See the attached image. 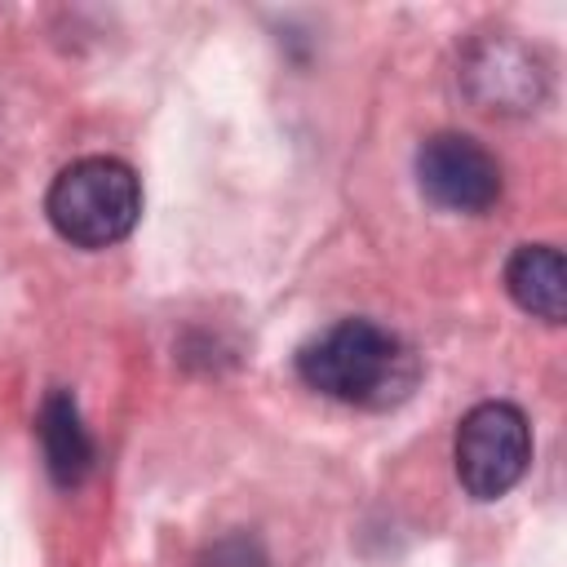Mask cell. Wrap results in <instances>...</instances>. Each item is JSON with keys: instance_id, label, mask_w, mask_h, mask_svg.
Masks as SVG:
<instances>
[{"instance_id": "obj_1", "label": "cell", "mask_w": 567, "mask_h": 567, "mask_svg": "<svg viewBox=\"0 0 567 567\" xmlns=\"http://www.w3.org/2000/svg\"><path fill=\"white\" fill-rule=\"evenodd\" d=\"M297 377L337 403L385 408L416 381L412 350L372 319H341L297 350Z\"/></svg>"}, {"instance_id": "obj_2", "label": "cell", "mask_w": 567, "mask_h": 567, "mask_svg": "<svg viewBox=\"0 0 567 567\" xmlns=\"http://www.w3.org/2000/svg\"><path fill=\"white\" fill-rule=\"evenodd\" d=\"M44 213L66 244L111 248L137 226L142 186L124 159L84 155L53 177V186L44 195Z\"/></svg>"}, {"instance_id": "obj_3", "label": "cell", "mask_w": 567, "mask_h": 567, "mask_svg": "<svg viewBox=\"0 0 567 567\" xmlns=\"http://www.w3.org/2000/svg\"><path fill=\"white\" fill-rule=\"evenodd\" d=\"M532 461V430L514 403H478L456 425V478L470 496H505Z\"/></svg>"}, {"instance_id": "obj_4", "label": "cell", "mask_w": 567, "mask_h": 567, "mask_svg": "<svg viewBox=\"0 0 567 567\" xmlns=\"http://www.w3.org/2000/svg\"><path fill=\"white\" fill-rule=\"evenodd\" d=\"M416 182L447 213H483L501 199V164L465 133H434L416 151Z\"/></svg>"}, {"instance_id": "obj_5", "label": "cell", "mask_w": 567, "mask_h": 567, "mask_svg": "<svg viewBox=\"0 0 567 567\" xmlns=\"http://www.w3.org/2000/svg\"><path fill=\"white\" fill-rule=\"evenodd\" d=\"M505 288L518 301V310H527L545 323H563V315H567V266H563V252L554 244L514 248V257L505 261Z\"/></svg>"}, {"instance_id": "obj_6", "label": "cell", "mask_w": 567, "mask_h": 567, "mask_svg": "<svg viewBox=\"0 0 567 567\" xmlns=\"http://www.w3.org/2000/svg\"><path fill=\"white\" fill-rule=\"evenodd\" d=\"M35 434H40V447H44V465L53 474L58 487H80L84 474L93 470V439L80 421V408L71 394L53 390L44 403H40V416H35Z\"/></svg>"}, {"instance_id": "obj_7", "label": "cell", "mask_w": 567, "mask_h": 567, "mask_svg": "<svg viewBox=\"0 0 567 567\" xmlns=\"http://www.w3.org/2000/svg\"><path fill=\"white\" fill-rule=\"evenodd\" d=\"M195 567H266V554L252 536H226L199 554Z\"/></svg>"}]
</instances>
